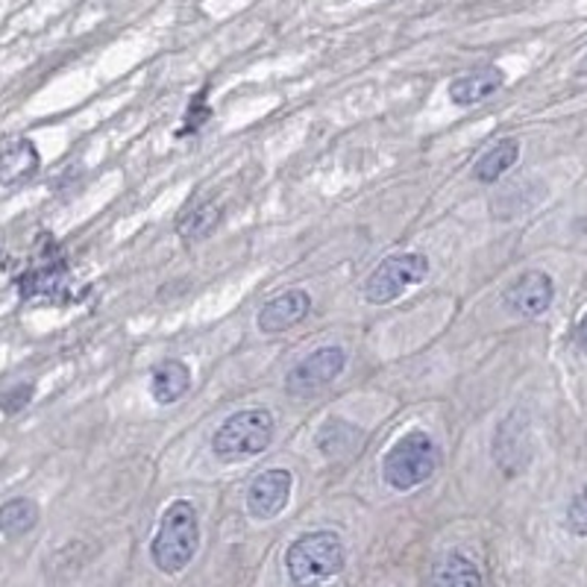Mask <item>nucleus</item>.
<instances>
[{
    "label": "nucleus",
    "mask_w": 587,
    "mask_h": 587,
    "mask_svg": "<svg viewBox=\"0 0 587 587\" xmlns=\"http://www.w3.org/2000/svg\"><path fill=\"white\" fill-rule=\"evenodd\" d=\"M347 552L335 532H309L288 546L285 569L294 587H321L344 569Z\"/></svg>",
    "instance_id": "f257e3e1"
},
{
    "label": "nucleus",
    "mask_w": 587,
    "mask_h": 587,
    "mask_svg": "<svg viewBox=\"0 0 587 587\" xmlns=\"http://www.w3.org/2000/svg\"><path fill=\"white\" fill-rule=\"evenodd\" d=\"M200 546V523H197V511L188 499H177L165 508L162 514L159 532L151 543L153 564L165 573H182L191 564Z\"/></svg>",
    "instance_id": "f03ea898"
},
{
    "label": "nucleus",
    "mask_w": 587,
    "mask_h": 587,
    "mask_svg": "<svg viewBox=\"0 0 587 587\" xmlns=\"http://www.w3.org/2000/svg\"><path fill=\"white\" fill-rule=\"evenodd\" d=\"M276 420L267 409L235 411L223 420L221 429L212 438V453L218 462L239 464L244 458L265 453L274 441Z\"/></svg>",
    "instance_id": "7ed1b4c3"
},
{
    "label": "nucleus",
    "mask_w": 587,
    "mask_h": 587,
    "mask_svg": "<svg viewBox=\"0 0 587 587\" xmlns=\"http://www.w3.org/2000/svg\"><path fill=\"white\" fill-rule=\"evenodd\" d=\"M438 470V450L435 441L423 432H406L397 438V444L385 453L383 476L394 490H414L423 481H429Z\"/></svg>",
    "instance_id": "20e7f679"
},
{
    "label": "nucleus",
    "mask_w": 587,
    "mask_h": 587,
    "mask_svg": "<svg viewBox=\"0 0 587 587\" xmlns=\"http://www.w3.org/2000/svg\"><path fill=\"white\" fill-rule=\"evenodd\" d=\"M429 274V258L420 253H397L374 267L365 279V300L374 306L394 303L411 285L423 283Z\"/></svg>",
    "instance_id": "39448f33"
},
{
    "label": "nucleus",
    "mask_w": 587,
    "mask_h": 587,
    "mask_svg": "<svg viewBox=\"0 0 587 587\" xmlns=\"http://www.w3.org/2000/svg\"><path fill=\"white\" fill-rule=\"evenodd\" d=\"M347 367V353L341 347H321L312 356H306L285 379V391L291 397H312L335 383Z\"/></svg>",
    "instance_id": "423d86ee"
},
{
    "label": "nucleus",
    "mask_w": 587,
    "mask_h": 587,
    "mask_svg": "<svg viewBox=\"0 0 587 587\" xmlns=\"http://www.w3.org/2000/svg\"><path fill=\"white\" fill-rule=\"evenodd\" d=\"M552 297H555V285H552V276L543 274V270H525L514 279V283L506 288V297L502 303L511 314H520V318H538L552 306Z\"/></svg>",
    "instance_id": "0eeeda50"
},
{
    "label": "nucleus",
    "mask_w": 587,
    "mask_h": 587,
    "mask_svg": "<svg viewBox=\"0 0 587 587\" xmlns=\"http://www.w3.org/2000/svg\"><path fill=\"white\" fill-rule=\"evenodd\" d=\"M294 476L283 467L258 473L256 479L250 481L247 488V511L256 520H274L276 514H283L288 499H291Z\"/></svg>",
    "instance_id": "6e6552de"
},
{
    "label": "nucleus",
    "mask_w": 587,
    "mask_h": 587,
    "mask_svg": "<svg viewBox=\"0 0 587 587\" xmlns=\"http://www.w3.org/2000/svg\"><path fill=\"white\" fill-rule=\"evenodd\" d=\"M312 312V297L300 288H294V291H285L274 300H267L262 306V312L256 318V326L265 335H279L285 330H294L297 323H303Z\"/></svg>",
    "instance_id": "1a4fd4ad"
},
{
    "label": "nucleus",
    "mask_w": 587,
    "mask_h": 587,
    "mask_svg": "<svg viewBox=\"0 0 587 587\" xmlns=\"http://www.w3.org/2000/svg\"><path fill=\"white\" fill-rule=\"evenodd\" d=\"M502 82H506V74L494 68V65H485L479 71H467L462 77H455L450 82V100L462 109L476 107L481 100H488L494 91L502 89Z\"/></svg>",
    "instance_id": "9d476101"
},
{
    "label": "nucleus",
    "mask_w": 587,
    "mask_h": 587,
    "mask_svg": "<svg viewBox=\"0 0 587 587\" xmlns=\"http://www.w3.org/2000/svg\"><path fill=\"white\" fill-rule=\"evenodd\" d=\"M494 458L502 467L506 476H517L529 462V446H525V429L520 423V414L511 418L499 427L497 438H494Z\"/></svg>",
    "instance_id": "9b49d317"
},
{
    "label": "nucleus",
    "mask_w": 587,
    "mask_h": 587,
    "mask_svg": "<svg viewBox=\"0 0 587 587\" xmlns=\"http://www.w3.org/2000/svg\"><path fill=\"white\" fill-rule=\"evenodd\" d=\"M38 165H42V156L30 139H21V142L3 147L0 151V186L12 188L27 182L30 177H36Z\"/></svg>",
    "instance_id": "f8f14e48"
},
{
    "label": "nucleus",
    "mask_w": 587,
    "mask_h": 587,
    "mask_svg": "<svg viewBox=\"0 0 587 587\" xmlns=\"http://www.w3.org/2000/svg\"><path fill=\"white\" fill-rule=\"evenodd\" d=\"M191 388V370H188L179 358H168L162 365L153 367L151 376V394L153 400L162 402V406H170V402L182 400Z\"/></svg>",
    "instance_id": "ddd939ff"
},
{
    "label": "nucleus",
    "mask_w": 587,
    "mask_h": 587,
    "mask_svg": "<svg viewBox=\"0 0 587 587\" xmlns=\"http://www.w3.org/2000/svg\"><path fill=\"white\" fill-rule=\"evenodd\" d=\"M365 435H362V429L347 423V420H326L323 429L318 432V450H321L326 458H350V455L358 453V446H362Z\"/></svg>",
    "instance_id": "4468645a"
},
{
    "label": "nucleus",
    "mask_w": 587,
    "mask_h": 587,
    "mask_svg": "<svg viewBox=\"0 0 587 587\" xmlns=\"http://www.w3.org/2000/svg\"><path fill=\"white\" fill-rule=\"evenodd\" d=\"M432 587H481V573L470 558L450 552L432 567Z\"/></svg>",
    "instance_id": "2eb2a0df"
},
{
    "label": "nucleus",
    "mask_w": 587,
    "mask_h": 587,
    "mask_svg": "<svg viewBox=\"0 0 587 587\" xmlns=\"http://www.w3.org/2000/svg\"><path fill=\"white\" fill-rule=\"evenodd\" d=\"M38 506L30 497L7 499L0 506V534L3 538H24L36 529Z\"/></svg>",
    "instance_id": "dca6fc26"
},
{
    "label": "nucleus",
    "mask_w": 587,
    "mask_h": 587,
    "mask_svg": "<svg viewBox=\"0 0 587 587\" xmlns=\"http://www.w3.org/2000/svg\"><path fill=\"white\" fill-rule=\"evenodd\" d=\"M517 159H520V142H517V139H502V142L494 144V147L476 162L473 174H476L479 182H497L506 170L514 168Z\"/></svg>",
    "instance_id": "f3484780"
},
{
    "label": "nucleus",
    "mask_w": 587,
    "mask_h": 587,
    "mask_svg": "<svg viewBox=\"0 0 587 587\" xmlns=\"http://www.w3.org/2000/svg\"><path fill=\"white\" fill-rule=\"evenodd\" d=\"M65 283V265L63 258L47 256L38 265L30 267V274L21 279V291L24 294H51Z\"/></svg>",
    "instance_id": "a211bd4d"
},
{
    "label": "nucleus",
    "mask_w": 587,
    "mask_h": 587,
    "mask_svg": "<svg viewBox=\"0 0 587 587\" xmlns=\"http://www.w3.org/2000/svg\"><path fill=\"white\" fill-rule=\"evenodd\" d=\"M218 221H221V206L200 203V206H195L191 212H186L182 218H179L177 232L186 241H200V239H206L214 226H218Z\"/></svg>",
    "instance_id": "6ab92c4d"
},
{
    "label": "nucleus",
    "mask_w": 587,
    "mask_h": 587,
    "mask_svg": "<svg viewBox=\"0 0 587 587\" xmlns=\"http://www.w3.org/2000/svg\"><path fill=\"white\" fill-rule=\"evenodd\" d=\"M206 95H209V86H206L200 95H197L195 100H191V107H188L186 112V121H182V130H179V135H188V133H197L200 126L212 118V107H209V100H206Z\"/></svg>",
    "instance_id": "aec40b11"
},
{
    "label": "nucleus",
    "mask_w": 587,
    "mask_h": 587,
    "mask_svg": "<svg viewBox=\"0 0 587 587\" xmlns=\"http://www.w3.org/2000/svg\"><path fill=\"white\" fill-rule=\"evenodd\" d=\"M33 394H36V388H33L30 383L15 385V388H10V391L0 397V411H3V414H19L24 406H30Z\"/></svg>",
    "instance_id": "412c9836"
},
{
    "label": "nucleus",
    "mask_w": 587,
    "mask_h": 587,
    "mask_svg": "<svg viewBox=\"0 0 587 587\" xmlns=\"http://www.w3.org/2000/svg\"><path fill=\"white\" fill-rule=\"evenodd\" d=\"M567 525L573 534H582L587 538V488L578 494L567 508Z\"/></svg>",
    "instance_id": "4be33fe9"
},
{
    "label": "nucleus",
    "mask_w": 587,
    "mask_h": 587,
    "mask_svg": "<svg viewBox=\"0 0 587 587\" xmlns=\"http://www.w3.org/2000/svg\"><path fill=\"white\" fill-rule=\"evenodd\" d=\"M576 347L587 356V314L578 321V326H576Z\"/></svg>",
    "instance_id": "5701e85b"
},
{
    "label": "nucleus",
    "mask_w": 587,
    "mask_h": 587,
    "mask_svg": "<svg viewBox=\"0 0 587 587\" xmlns=\"http://www.w3.org/2000/svg\"><path fill=\"white\" fill-rule=\"evenodd\" d=\"M578 71L587 74V56H585V59H582V65H578Z\"/></svg>",
    "instance_id": "b1692460"
}]
</instances>
